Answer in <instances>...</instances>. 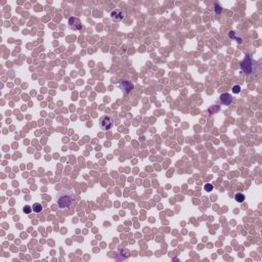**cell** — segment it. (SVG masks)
I'll use <instances>...</instances> for the list:
<instances>
[{
  "mask_svg": "<svg viewBox=\"0 0 262 262\" xmlns=\"http://www.w3.org/2000/svg\"><path fill=\"white\" fill-rule=\"evenodd\" d=\"M76 194L72 190L69 188H63L62 190H59L57 193L56 196V202L57 205L60 209H69L72 208L75 205Z\"/></svg>",
  "mask_w": 262,
  "mask_h": 262,
  "instance_id": "1",
  "label": "cell"
},
{
  "mask_svg": "<svg viewBox=\"0 0 262 262\" xmlns=\"http://www.w3.org/2000/svg\"><path fill=\"white\" fill-rule=\"evenodd\" d=\"M241 69L242 71L246 73L247 75H252L254 73H256L257 70V63L252 59L250 55H246L245 59L241 62Z\"/></svg>",
  "mask_w": 262,
  "mask_h": 262,
  "instance_id": "2",
  "label": "cell"
},
{
  "mask_svg": "<svg viewBox=\"0 0 262 262\" xmlns=\"http://www.w3.org/2000/svg\"><path fill=\"white\" fill-rule=\"evenodd\" d=\"M113 126H114V119L111 116L107 115V116L100 117V127L104 131H108V130L112 129V128H113Z\"/></svg>",
  "mask_w": 262,
  "mask_h": 262,
  "instance_id": "3",
  "label": "cell"
},
{
  "mask_svg": "<svg viewBox=\"0 0 262 262\" xmlns=\"http://www.w3.org/2000/svg\"><path fill=\"white\" fill-rule=\"evenodd\" d=\"M119 87L123 91L124 94H128L131 90H133L134 84L131 81H129V80H122L119 84Z\"/></svg>",
  "mask_w": 262,
  "mask_h": 262,
  "instance_id": "4",
  "label": "cell"
},
{
  "mask_svg": "<svg viewBox=\"0 0 262 262\" xmlns=\"http://www.w3.org/2000/svg\"><path fill=\"white\" fill-rule=\"evenodd\" d=\"M69 27L73 31H80L82 29V24L79 18L72 17L69 20Z\"/></svg>",
  "mask_w": 262,
  "mask_h": 262,
  "instance_id": "5",
  "label": "cell"
},
{
  "mask_svg": "<svg viewBox=\"0 0 262 262\" xmlns=\"http://www.w3.org/2000/svg\"><path fill=\"white\" fill-rule=\"evenodd\" d=\"M234 101V97L229 93H222L219 97V103L224 105H229Z\"/></svg>",
  "mask_w": 262,
  "mask_h": 262,
  "instance_id": "6",
  "label": "cell"
},
{
  "mask_svg": "<svg viewBox=\"0 0 262 262\" xmlns=\"http://www.w3.org/2000/svg\"><path fill=\"white\" fill-rule=\"evenodd\" d=\"M111 18L114 22H120L124 18V12L121 9H115L111 12Z\"/></svg>",
  "mask_w": 262,
  "mask_h": 262,
  "instance_id": "7",
  "label": "cell"
},
{
  "mask_svg": "<svg viewBox=\"0 0 262 262\" xmlns=\"http://www.w3.org/2000/svg\"><path fill=\"white\" fill-rule=\"evenodd\" d=\"M229 37H231V39L235 40L236 42H239V43L243 42V36L242 35H239V33H235V31H231V33H229Z\"/></svg>",
  "mask_w": 262,
  "mask_h": 262,
  "instance_id": "8",
  "label": "cell"
},
{
  "mask_svg": "<svg viewBox=\"0 0 262 262\" xmlns=\"http://www.w3.org/2000/svg\"><path fill=\"white\" fill-rule=\"evenodd\" d=\"M32 209H33V212H35V213H40L41 211L43 210V207L41 206V204H39V203H35V204H33Z\"/></svg>",
  "mask_w": 262,
  "mask_h": 262,
  "instance_id": "9",
  "label": "cell"
},
{
  "mask_svg": "<svg viewBox=\"0 0 262 262\" xmlns=\"http://www.w3.org/2000/svg\"><path fill=\"white\" fill-rule=\"evenodd\" d=\"M235 200L238 203H243L245 201V194L242 193H238L235 194Z\"/></svg>",
  "mask_w": 262,
  "mask_h": 262,
  "instance_id": "10",
  "label": "cell"
},
{
  "mask_svg": "<svg viewBox=\"0 0 262 262\" xmlns=\"http://www.w3.org/2000/svg\"><path fill=\"white\" fill-rule=\"evenodd\" d=\"M212 190H213V184H211V183L205 184V190H206V191L210 193V191H212Z\"/></svg>",
  "mask_w": 262,
  "mask_h": 262,
  "instance_id": "11",
  "label": "cell"
},
{
  "mask_svg": "<svg viewBox=\"0 0 262 262\" xmlns=\"http://www.w3.org/2000/svg\"><path fill=\"white\" fill-rule=\"evenodd\" d=\"M32 210H33V209H32V207H30V206H25L23 208V211L26 214H30L32 212Z\"/></svg>",
  "mask_w": 262,
  "mask_h": 262,
  "instance_id": "12",
  "label": "cell"
},
{
  "mask_svg": "<svg viewBox=\"0 0 262 262\" xmlns=\"http://www.w3.org/2000/svg\"><path fill=\"white\" fill-rule=\"evenodd\" d=\"M214 6H215V11L217 12V14H220V12L222 11V7L218 4V3H215V5Z\"/></svg>",
  "mask_w": 262,
  "mask_h": 262,
  "instance_id": "13",
  "label": "cell"
},
{
  "mask_svg": "<svg viewBox=\"0 0 262 262\" xmlns=\"http://www.w3.org/2000/svg\"><path fill=\"white\" fill-rule=\"evenodd\" d=\"M232 92H234V93H239V92H241V87H239V85L234 86V88H232Z\"/></svg>",
  "mask_w": 262,
  "mask_h": 262,
  "instance_id": "14",
  "label": "cell"
}]
</instances>
